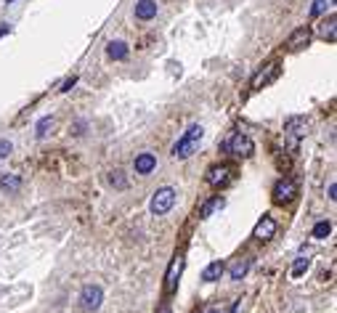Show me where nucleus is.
Here are the masks:
<instances>
[{"instance_id": "obj_1", "label": "nucleus", "mask_w": 337, "mask_h": 313, "mask_svg": "<svg viewBox=\"0 0 337 313\" xmlns=\"http://www.w3.org/2000/svg\"><path fill=\"white\" fill-rule=\"evenodd\" d=\"M202 138H204V127H202V125H191L189 130H186V133L175 141L173 156H175V160H189V156H191L196 149H199Z\"/></svg>"}, {"instance_id": "obj_2", "label": "nucleus", "mask_w": 337, "mask_h": 313, "mask_svg": "<svg viewBox=\"0 0 337 313\" xmlns=\"http://www.w3.org/2000/svg\"><path fill=\"white\" fill-rule=\"evenodd\" d=\"M175 197H178V191H175L173 186L157 189L154 197H152V202H149V210H152V215H167V213L173 210V205H175Z\"/></svg>"}, {"instance_id": "obj_3", "label": "nucleus", "mask_w": 337, "mask_h": 313, "mask_svg": "<svg viewBox=\"0 0 337 313\" xmlns=\"http://www.w3.org/2000/svg\"><path fill=\"white\" fill-rule=\"evenodd\" d=\"M101 302H104V289H101L98 284H85L82 292H80V305H82V310L96 313L101 308Z\"/></svg>"}, {"instance_id": "obj_4", "label": "nucleus", "mask_w": 337, "mask_h": 313, "mask_svg": "<svg viewBox=\"0 0 337 313\" xmlns=\"http://www.w3.org/2000/svg\"><path fill=\"white\" fill-rule=\"evenodd\" d=\"M226 149L234 154V156H252L255 151V143H252V138L247 133H234L231 141H226Z\"/></svg>"}, {"instance_id": "obj_5", "label": "nucleus", "mask_w": 337, "mask_h": 313, "mask_svg": "<svg viewBox=\"0 0 337 313\" xmlns=\"http://www.w3.org/2000/svg\"><path fill=\"white\" fill-rule=\"evenodd\" d=\"M308 127H311V125H308V119L305 117H287L284 119V133L289 135V138H292V141H297V138H305L308 135Z\"/></svg>"}, {"instance_id": "obj_6", "label": "nucleus", "mask_w": 337, "mask_h": 313, "mask_svg": "<svg viewBox=\"0 0 337 313\" xmlns=\"http://www.w3.org/2000/svg\"><path fill=\"white\" fill-rule=\"evenodd\" d=\"M297 197V181H292V178H282L274 186V202H289V199H295Z\"/></svg>"}, {"instance_id": "obj_7", "label": "nucleus", "mask_w": 337, "mask_h": 313, "mask_svg": "<svg viewBox=\"0 0 337 313\" xmlns=\"http://www.w3.org/2000/svg\"><path fill=\"white\" fill-rule=\"evenodd\" d=\"M276 234V220L271 218V215H263L258 220V226H255V231H252V239H260V242H268V239H274Z\"/></svg>"}, {"instance_id": "obj_8", "label": "nucleus", "mask_w": 337, "mask_h": 313, "mask_svg": "<svg viewBox=\"0 0 337 313\" xmlns=\"http://www.w3.org/2000/svg\"><path fill=\"white\" fill-rule=\"evenodd\" d=\"M276 75H279V64H266V67H260V72L252 77V90H260L263 85H268V82H274Z\"/></svg>"}, {"instance_id": "obj_9", "label": "nucleus", "mask_w": 337, "mask_h": 313, "mask_svg": "<svg viewBox=\"0 0 337 313\" xmlns=\"http://www.w3.org/2000/svg\"><path fill=\"white\" fill-rule=\"evenodd\" d=\"M157 11H160V6H157V0H136V8H133V14H136V19L138 22H152Z\"/></svg>"}, {"instance_id": "obj_10", "label": "nucleus", "mask_w": 337, "mask_h": 313, "mask_svg": "<svg viewBox=\"0 0 337 313\" xmlns=\"http://www.w3.org/2000/svg\"><path fill=\"white\" fill-rule=\"evenodd\" d=\"M157 168V156L152 151H144V154H136V160H133V170L138 173V176H149Z\"/></svg>"}, {"instance_id": "obj_11", "label": "nucleus", "mask_w": 337, "mask_h": 313, "mask_svg": "<svg viewBox=\"0 0 337 313\" xmlns=\"http://www.w3.org/2000/svg\"><path fill=\"white\" fill-rule=\"evenodd\" d=\"M229 176H231L229 165H212V168L207 170V178H204V181H207L212 189H218V186H223V183L229 181Z\"/></svg>"}, {"instance_id": "obj_12", "label": "nucleus", "mask_w": 337, "mask_h": 313, "mask_svg": "<svg viewBox=\"0 0 337 313\" xmlns=\"http://www.w3.org/2000/svg\"><path fill=\"white\" fill-rule=\"evenodd\" d=\"M181 271H183V255H175V257H173V263H170V271H167V276H165V289H167V292H173V289H175Z\"/></svg>"}, {"instance_id": "obj_13", "label": "nucleus", "mask_w": 337, "mask_h": 313, "mask_svg": "<svg viewBox=\"0 0 337 313\" xmlns=\"http://www.w3.org/2000/svg\"><path fill=\"white\" fill-rule=\"evenodd\" d=\"M308 43H311V30H308V27H300V30H295L292 38L287 40V48L289 51H300V48H305Z\"/></svg>"}, {"instance_id": "obj_14", "label": "nucleus", "mask_w": 337, "mask_h": 313, "mask_svg": "<svg viewBox=\"0 0 337 313\" xmlns=\"http://www.w3.org/2000/svg\"><path fill=\"white\" fill-rule=\"evenodd\" d=\"M128 53H130L128 43H123V40H109V43H106V56H109L111 61H125Z\"/></svg>"}, {"instance_id": "obj_15", "label": "nucleus", "mask_w": 337, "mask_h": 313, "mask_svg": "<svg viewBox=\"0 0 337 313\" xmlns=\"http://www.w3.org/2000/svg\"><path fill=\"white\" fill-rule=\"evenodd\" d=\"M226 273V265H223L220 260H212L207 268L202 271V281H207V284H212V281H220V276Z\"/></svg>"}, {"instance_id": "obj_16", "label": "nucleus", "mask_w": 337, "mask_h": 313, "mask_svg": "<svg viewBox=\"0 0 337 313\" xmlns=\"http://www.w3.org/2000/svg\"><path fill=\"white\" fill-rule=\"evenodd\" d=\"M223 207H226V199H223V197H212V199H207L199 207V218H210L212 213H218V210H223Z\"/></svg>"}, {"instance_id": "obj_17", "label": "nucleus", "mask_w": 337, "mask_h": 313, "mask_svg": "<svg viewBox=\"0 0 337 313\" xmlns=\"http://www.w3.org/2000/svg\"><path fill=\"white\" fill-rule=\"evenodd\" d=\"M22 189V178L14 176V173H6V176H0V191H8V194H14V191Z\"/></svg>"}, {"instance_id": "obj_18", "label": "nucleus", "mask_w": 337, "mask_h": 313, "mask_svg": "<svg viewBox=\"0 0 337 313\" xmlns=\"http://www.w3.org/2000/svg\"><path fill=\"white\" fill-rule=\"evenodd\" d=\"M247 271H250V260H247V257H242V260H237L231 265L229 276H231V281H242L247 276Z\"/></svg>"}, {"instance_id": "obj_19", "label": "nucleus", "mask_w": 337, "mask_h": 313, "mask_svg": "<svg viewBox=\"0 0 337 313\" xmlns=\"http://www.w3.org/2000/svg\"><path fill=\"white\" fill-rule=\"evenodd\" d=\"M334 24H337V19H334V14H329V19H326V22L321 24V38H324L326 43H334V40H337V32H334Z\"/></svg>"}, {"instance_id": "obj_20", "label": "nucleus", "mask_w": 337, "mask_h": 313, "mask_svg": "<svg viewBox=\"0 0 337 313\" xmlns=\"http://www.w3.org/2000/svg\"><path fill=\"white\" fill-rule=\"evenodd\" d=\"M308 268H311V260H308V257H297V260L292 263V271L289 273H292V279H300Z\"/></svg>"}, {"instance_id": "obj_21", "label": "nucleus", "mask_w": 337, "mask_h": 313, "mask_svg": "<svg viewBox=\"0 0 337 313\" xmlns=\"http://www.w3.org/2000/svg\"><path fill=\"white\" fill-rule=\"evenodd\" d=\"M332 234V223L329 220H319V223L313 226V239H326Z\"/></svg>"}, {"instance_id": "obj_22", "label": "nucleus", "mask_w": 337, "mask_h": 313, "mask_svg": "<svg viewBox=\"0 0 337 313\" xmlns=\"http://www.w3.org/2000/svg\"><path fill=\"white\" fill-rule=\"evenodd\" d=\"M48 130H53V117H43L40 122H37L35 133H37V138H45V135H48Z\"/></svg>"}, {"instance_id": "obj_23", "label": "nucleus", "mask_w": 337, "mask_h": 313, "mask_svg": "<svg viewBox=\"0 0 337 313\" xmlns=\"http://www.w3.org/2000/svg\"><path fill=\"white\" fill-rule=\"evenodd\" d=\"M109 183L115 189H128V181H125V176H123V170H111L109 173Z\"/></svg>"}, {"instance_id": "obj_24", "label": "nucleus", "mask_w": 337, "mask_h": 313, "mask_svg": "<svg viewBox=\"0 0 337 313\" xmlns=\"http://www.w3.org/2000/svg\"><path fill=\"white\" fill-rule=\"evenodd\" d=\"M324 11H326V0H313V3H311V19L321 16Z\"/></svg>"}, {"instance_id": "obj_25", "label": "nucleus", "mask_w": 337, "mask_h": 313, "mask_svg": "<svg viewBox=\"0 0 337 313\" xmlns=\"http://www.w3.org/2000/svg\"><path fill=\"white\" fill-rule=\"evenodd\" d=\"M14 151V143L8 141V138H0V160H3V156H8Z\"/></svg>"}, {"instance_id": "obj_26", "label": "nucleus", "mask_w": 337, "mask_h": 313, "mask_svg": "<svg viewBox=\"0 0 337 313\" xmlns=\"http://www.w3.org/2000/svg\"><path fill=\"white\" fill-rule=\"evenodd\" d=\"M74 82H77V77H69L67 82H64V85H61V93H69V90L74 88Z\"/></svg>"}, {"instance_id": "obj_27", "label": "nucleus", "mask_w": 337, "mask_h": 313, "mask_svg": "<svg viewBox=\"0 0 337 313\" xmlns=\"http://www.w3.org/2000/svg\"><path fill=\"white\" fill-rule=\"evenodd\" d=\"M85 122H77V125H74V135H82V130H85Z\"/></svg>"}, {"instance_id": "obj_28", "label": "nucleus", "mask_w": 337, "mask_h": 313, "mask_svg": "<svg viewBox=\"0 0 337 313\" xmlns=\"http://www.w3.org/2000/svg\"><path fill=\"white\" fill-rule=\"evenodd\" d=\"M326 194H329V199L334 202V194H337V186H334V183H329V189H326Z\"/></svg>"}, {"instance_id": "obj_29", "label": "nucleus", "mask_w": 337, "mask_h": 313, "mask_svg": "<svg viewBox=\"0 0 337 313\" xmlns=\"http://www.w3.org/2000/svg\"><path fill=\"white\" fill-rule=\"evenodd\" d=\"M6 32H11V24H0V38H6Z\"/></svg>"}, {"instance_id": "obj_30", "label": "nucleus", "mask_w": 337, "mask_h": 313, "mask_svg": "<svg viewBox=\"0 0 337 313\" xmlns=\"http://www.w3.org/2000/svg\"><path fill=\"white\" fill-rule=\"evenodd\" d=\"M237 310H239V300H237V302H231V308H229L226 313H237Z\"/></svg>"}, {"instance_id": "obj_31", "label": "nucleus", "mask_w": 337, "mask_h": 313, "mask_svg": "<svg viewBox=\"0 0 337 313\" xmlns=\"http://www.w3.org/2000/svg\"><path fill=\"white\" fill-rule=\"evenodd\" d=\"M157 313H173V310H170V305H162V308L157 310Z\"/></svg>"}, {"instance_id": "obj_32", "label": "nucleus", "mask_w": 337, "mask_h": 313, "mask_svg": "<svg viewBox=\"0 0 337 313\" xmlns=\"http://www.w3.org/2000/svg\"><path fill=\"white\" fill-rule=\"evenodd\" d=\"M207 313H218V310H215V308H210V310H207Z\"/></svg>"}, {"instance_id": "obj_33", "label": "nucleus", "mask_w": 337, "mask_h": 313, "mask_svg": "<svg viewBox=\"0 0 337 313\" xmlns=\"http://www.w3.org/2000/svg\"><path fill=\"white\" fill-rule=\"evenodd\" d=\"M6 3H14V0H6Z\"/></svg>"}]
</instances>
